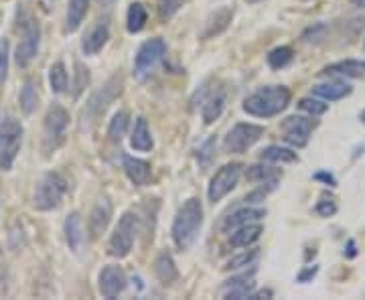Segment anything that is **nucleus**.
Here are the masks:
<instances>
[{
    "label": "nucleus",
    "mask_w": 365,
    "mask_h": 300,
    "mask_svg": "<svg viewBox=\"0 0 365 300\" xmlns=\"http://www.w3.org/2000/svg\"><path fill=\"white\" fill-rule=\"evenodd\" d=\"M203 225V207L199 199H187L179 209L175 222H173V242L179 249H187L193 246Z\"/></svg>",
    "instance_id": "1"
},
{
    "label": "nucleus",
    "mask_w": 365,
    "mask_h": 300,
    "mask_svg": "<svg viewBox=\"0 0 365 300\" xmlns=\"http://www.w3.org/2000/svg\"><path fill=\"white\" fill-rule=\"evenodd\" d=\"M290 104V92L284 86H270L254 92L244 102V112L254 118H272L284 112Z\"/></svg>",
    "instance_id": "2"
},
{
    "label": "nucleus",
    "mask_w": 365,
    "mask_h": 300,
    "mask_svg": "<svg viewBox=\"0 0 365 300\" xmlns=\"http://www.w3.org/2000/svg\"><path fill=\"white\" fill-rule=\"evenodd\" d=\"M23 124L13 116L2 118L0 122V169L11 170L23 146Z\"/></svg>",
    "instance_id": "3"
},
{
    "label": "nucleus",
    "mask_w": 365,
    "mask_h": 300,
    "mask_svg": "<svg viewBox=\"0 0 365 300\" xmlns=\"http://www.w3.org/2000/svg\"><path fill=\"white\" fill-rule=\"evenodd\" d=\"M67 193V181L59 172H47L43 175L33 195V205L39 211H51L61 205V199Z\"/></svg>",
    "instance_id": "4"
},
{
    "label": "nucleus",
    "mask_w": 365,
    "mask_h": 300,
    "mask_svg": "<svg viewBox=\"0 0 365 300\" xmlns=\"http://www.w3.org/2000/svg\"><path fill=\"white\" fill-rule=\"evenodd\" d=\"M136 232H138V217H136V213L126 211L120 217L116 229H114V234L110 237L108 254L114 256V258H126L130 254L132 246H134Z\"/></svg>",
    "instance_id": "5"
},
{
    "label": "nucleus",
    "mask_w": 365,
    "mask_h": 300,
    "mask_svg": "<svg viewBox=\"0 0 365 300\" xmlns=\"http://www.w3.org/2000/svg\"><path fill=\"white\" fill-rule=\"evenodd\" d=\"M67 126H69V114L66 108L57 104L51 105L45 116V124H43V146L47 152H53L59 144L63 143Z\"/></svg>",
    "instance_id": "6"
},
{
    "label": "nucleus",
    "mask_w": 365,
    "mask_h": 300,
    "mask_svg": "<svg viewBox=\"0 0 365 300\" xmlns=\"http://www.w3.org/2000/svg\"><path fill=\"white\" fill-rule=\"evenodd\" d=\"M122 92V79L114 76L112 79H108V83H106L104 88L100 90V92H96L90 98V102L86 105V110H83V126L88 128L90 124H93L98 118L104 114L106 110H108V105L112 104V100L120 95Z\"/></svg>",
    "instance_id": "7"
},
{
    "label": "nucleus",
    "mask_w": 365,
    "mask_h": 300,
    "mask_svg": "<svg viewBox=\"0 0 365 300\" xmlns=\"http://www.w3.org/2000/svg\"><path fill=\"white\" fill-rule=\"evenodd\" d=\"M262 134H264L262 126H256V124H235L234 128L227 132L223 148L230 155H242V152H246L248 148H252L254 144L260 140Z\"/></svg>",
    "instance_id": "8"
},
{
    "label": "nucleus",
    "mask_w": 365,
    "mask_h": 300,
    "mask_svg": "<svg viewBox=\"0 0 365 300\" xmlns=\"http://www.w3.org/2000/svg\"><path fill=\"white\" fill-rule=\"evenodd\" d=\"M165 53H167V45L163 39H150L143 43V47L138 49L136 59H134V76L138 79L146 78L165 57Z\"/></svg>",
    "instance_id": "9"
},
{
    "label": "nucleus",
    "mask_w": 365,
    "mask_h": 300,
    "mask_svg": "<svg viewBox=\"0 0 365 300\" xmlns=\"http://www.w3.org/2000/svg\"><path fill=\"white\" fill-rule=\"evenodd\" d=\"M240 175H242V165L240 162H232V165H225L222 169L217 170L209 183L207 197L211 203H217L222 201L223 197L227 195L232 189H234L237 181H240Z\"/></svg>",
    "instance_id": "10"
},
{
    "label": "nucleus",
    "mask_w": 365,
    "mask_h": 300,
    "mask_svg": "<svg viewBox=\"0 0 365 300\" xmlns=\"http://www.w3.org/2000/svg\"><path fill=\"white\" fill-rule=\"evenodd\" d=\"M39 43H41V29L35 21H26L23 26V39L16 47V66L26 67L31 66V61L37 57L39 53Z\"/></svg>",
    "instance_id": "11"
},
{
    "label": "nucleus",
    "mask_w": 365,
    "mask_h": 300,
    "mask_svg": "<svg viewBox=\"0 0 365 300\" xmlns=\"http://www.w3.org/2000/svg\"><path fill=\"white\" fill-rule=\"evenodd\" d=\"M317 122L302 116H290L282 122V132H284V140L297 148H302L309 143V136L314 130Z\"/></svg>",
    "instance_id": "12"
},
{
    "label": "nucleus",
    "mask_w": 365,
    "mask_h": 300,
    "mask_svg": "<svg viewBox=\"0 0 365 300\" xmlns=\"http://www.w3.org/2000/svg\"><path fill=\"white\" fill-rule=\"evenodd\" d=\"M126 286H128V278L120 266H106L100 272L98 288H100V294L104 299H116L118 294L124 292Z\"/></svg>",
    "instance_id": "13"
},
{
    "label": "nucleus",
    "mask_w": 365,
    "mask_h": 300,
    "mask_svg": "<svg viewBox=\"0 0 365 300\" xmlns=\"http://www.w3.org/2000/svg\"><path fill=\"white\" fill-rule=\"evenodd\" d=\"M110 39V29H108V23L106 21H100L96 25L91 26L88 31V35L81 41V51L86 55H96L104 49V45Z\"/></svg>",
    "instance_id": "14"
},
{
    "label": "nucleus",
    "mask_w": 365,
    "mask_h": 300,
    "mask_svg": "<svg viewBox=\"0 0 365 300\" xmlns=\"http://www.w3.org/2000/svg\"><path fill=\"white\" fill-rule=\"evenodd\" d=\"M110 217H112V203H110L108 199H102V201L93 207V211L90 213V219H88L90 235L93 239L104 234L108 223H110Z\"/></svg>",
    "instance_id": "15"
},
{
    "label": "nucleus",
    "mask_w": 365,
    "mask_h": 300,
    "mask_svg": "<svg viewBox=\"0 0 365 300\" xmlns=\"http://www.w3.org/2000/svg\"><path fill=\"white\" fill-rule=\"evenodd\" d=\"M321 76H327V78H361V76H365V61L345 59V61L325 67L321 71Z\"/></svg>",
    "instance_id": "16"
},
{
    "label": "nucleus",
    "mask_w": 365,
    "mask_h": 300,
    "mask_svg": "<svg viewBox=\"0 0 365 300\" xmlns=\"http://www.w3.org/2000/svg\"><path fill=\"white\" fill-rule=\"evenodd\" d=\"M225 102H227L225 88H217V90L209 92L207 98L203 100V120H205V124H213L217 118L222 116Z\"/></svg>",
    "instance_id": "17"
},
{
    "label": "nucleus",
    "mask_w": 365,
    "mask_h": 300,
    "mask_svg": "<svg viewBox=\"0 0 365 300\" xmlns=\"http://www.w3.org/2000/svg\"><path fill=\"white\" fill-rule=\"evenodd\" d=\"M264 215H266V211H264V209H252V207L240 209V211L232 213L230 217H225V222L222 223V229L225 232V234H230V232H234V229L242 227V225L260 222Z\"/></svg>",
    "instance_id": "18"
},
{
    "label": "nucleus",
    "mask_w": 365,
    "mask_h": 300,
    "mask_svg": "<svg viewBox=\"0 0 365 300\" xmlns=\"http://www.w3.org/2000/svg\"><path fill=\"white\" fill-rule=\"evenodd\" d=\"M122 160H124V170H126V175H128L132 183L138 185V187L148 185V181H150V165L146 160L128 157V155H124Z\"/></svg>",
    "instance_id": "19"
},
{
    "label": "nucleus",
    "mask_w": 365,
    "mask_h": 300,
    "mask_svg": "<svg viewBox=\"0 0 365 300\" xmlns=\"http://www.w3.org/2000/svg\"><path fill=\"white\" fill-rule=\"evenodd\" d=\"M313 93L319 95L321 100H327V102H337V100H343L345 95L351 93V86H347L345 81H327V83H319V86H313Z\"/></svg>",
    "instance_id": "20"
},
{
    "label": "nucleus",
    "mask_w": 365,
    "mask_h": 300,
    "mask_svg": "<svg viewBox=\"0 0 365 300\" xmlns=\"http://www.w3.org/2000/svg\"><path fill=\"white\" fill-rule=\"evenodd\" d=\"M254 286H256V282H254V270H252L250 274L232 278L223 286V292H225V299H246L254 290Z\"/></svg>",
    "instance_id": "21"
},
{
    "label": "nucleus",
    "mask_w": 365,
    "mask_h": 300,
    "mask_svg": "<svg viewBox=\"0 0 365 300\" xmlns=\"http://www.w3.org/2000/svg\"><path fill=\"white\" fill-rule=\"evenodd\" d=\"M262 235V225L258 223H248V225H242L232 232V237H230V244L234 248H248L254 242H258Z\"/></svg>",
    "instance_id": "22"
},
{
    "label": "nucleus",
    "mask_w": 365,
    "mask_h": 300,
    "mask_svg": "<svg viewBox=\"0 0 365 300\" xmlns=\"http://www.w3.org/2000/svg\"><path fill=\"white\" fill-rule=\"evenodd\" d=\"M90 9V0H69L66 14V33H76L86 19Z\"/></svg>",
    "instance_id": "23"
},
{
    "label": "nucleus",
    "mask_w": 365,
    "mask_h": 300,
    "mask_svg": "<svg viewBox=\"0 0 365 300\" xmlns=\"http://www.w3.org/2000/svg\"><path fill=\"white\" fill-rule=\"evenodd\" d=\"M155 274L163 284H173L179 278V270H177L175 262L170 258V254H167V252L158 254V258L155 260Z\"/></svg>",
    "instance_id": "24"
},
{
    "label": "nucleus",
    "mask_w": 365,
    "mask_h": 300,
    "mask_svg": "<svg viewBox=\"0 0 365 300\" xmlns=\"http://www.w3.org/2000/svg\"><path fill=\"white\" fill-rule=\"evenodd\" d=\"M130 146L134 150H140V152H148L153 148V134L150 128L146 124L144 118H138L136 124H134V130L130 136Z\"/></svg>",
    "instance_id": "25"
},
{
    "label": "nucleus",
    "mask_w": 365,
    "mask_h": 300,
    "mask_svg": "<svg viewBox=\"0 0 365 300\" xmlns=\"http://www.w3.org/2000/svg\"><path fill=\"white\" fill-rule=\"evenodd\" d=\"M66 239L69 249L78 252L83 242V225H81V217L79 213H71L66 219Z\"/></svg>",
    "instance_id": "26"
},
{
    "label": "nucleus",
    "mask_w": 365,
    "mask_h": 300,
    "mask_svg": "<svg viewBox=\"0 0 365 300\" xmlns=\"http://www.w3.org/2000/svg\"><path fill=\"white\" fill-rule=\"evenodd\" d=\"M128 124H130V114H128L126 110H120V112H116L114 118L110 120V126H108V136H110V140L120 143V140H122V136H124L126 130H128Z\"/></svg>",
    "instance_id": "27"
},
{
    "label": "nucleus",
    "mask_w": 365,
    "mask_h": 300,
    "mask_svg": "<svg viewBox=\"0 0 365 300\" xmlns=\"http://www.w3.org/2000/svg\"><path fill=\"white\" fill-rule=\"evenodd\" d=\"M19 102H21V110L25 112L26 116L33 114L37 110V104H39V93H37V88L31 79H26L23 90H21V95H19Z\"/></svg>",
    "instance_id": "28"
},
{
    "label": "nucleus",
    "mask_w": 365,
    "mask_h": 300,
    "mask_svg": "<svg viewBox=\"0 0 365 300\" xmlns=\"http://www.w3.org/2000/svg\"><path fill=\"white\" fill-rule=\"evenodd\" d=\"M146 19H148V13L144 9L143 2H132L130 9H128V16H126V26L130 33H140L146 25Z\"/></svg>",
    "instance_id": "29"
},
{
    "label": "nucleus",
    "mask_w": 365,
    "mask_h": 300,
    "mask_svg": "<svg viewBox=\"0 0 365 300\" xmlns=\"http://www.w3.org/2000/svg\"><path fill=\"white\" fill-rule=\"evenodd\" d=\"M67 69L63 66V61H57L53 63L51 69H49V86H51L53 93H63L67 90Z\"/></svg>",
    "instance_id": "30"
},
{
    "label": "nucleus",
    "mask_w": 365,
    "mask_h": 300,
    "mask_svg": "<svg viewBox=\"0 0 365 300\" xmlns=\"http://www.w3.org/2000/svg\"><path fill=\"white\" fill-rule=\"evenodd\" d=\"M260 158L268 160V162H294L297 152H292L290 148H284V146H268L266 150H262Z\"/></svg>",
    "instance_id": "31"
},
{
    "label": "nucleus",
    "mask_w": 365,
    "mask_h": 300,
    "mask_svg": "<svg viewBox=\"0 0 365 300\" xmlns=\"http://www.w3.org/2000/svg\"><path fill=\"white\" fill-rule=\"evenodd\" d=\"M246 177H248L250 181H254V183H264V185H270V187H276L278 183V172L272 169H268V167H250L248 172H246Z\"/></svg>",
    "instance_id": "32"
},
{
    "label": "nucleus",
    "mask_w": 365,
    "mask_h": 300,
    "mask_svg": "<svg viewBox=\"0 0 365 300\" xmlns=\"http://www.w3.org/2000/svg\"><path fill=\"white\" fill-rule=\"evenodd\" d=\"M292 61V49L290 47H276L268 53V66L272 69H282Z\"/></svg>",
    "instance_id": "33"
},
{
    "label": "nucleus",
    "mask_w": 365,
    "mask_h": 300,
    "mask_svg": "<svg viewBox=\"0 0 365 300\" xmlns=\"http://www.w3.org/2000/svg\"><path fill=\"white\" fill-rule=\"evenodd\" d=\"M299 108L302 112H307L309 116H323L329 105L323 100H314V98H302L299 102Z\"/></svg>",
    "instance_id": "34"
},
{
    "label": "nucleus",
    "mask_w": 365,
    "mask_h": 300,
    "mask_svg": "<svg viewBox=\"0 0 365 300\" xmlns=\"http://www.w3.org/2000/svg\"><path fill=\"white\" fill-rule=\"evenodd\" d=\"M256 258H258V252H256V249H252V252H244V254H240V256H235V258H232V260L227 262V268H230V270H235V268L252 266Z\"/></svg>",
    "instance_id": "35"
},
{
    "label": "nucleus",
    "mask_w": 365,
    "mask_h": 300,
    "mask_svg": "<svg viewBox=\"0 0 365 300\" xmlns=\"http://www.w3.org/2000/svg\"><path fill=\"white\" fill-rule=\"evenodd\" d=\"M182 0H158V13L163 19H170L173 14L181 9Z\"/></svg>",
    "instance_id": "36"
},
{
    "label": "nucleus",
    "mask_w": 365,
    "mask_h": 300,
    "mask_svg": "<svg viewBox=\"0 0 365 300\" xmlns=\"http://www.w3.org/2000/svg\"><path fill=\"white\" fill-rule=\"evenodd\" d=\"M9 73V41H0V86L4 83Z\"/></svg>",
    "instance_id": "37"
},
{
    "label": "nucleus",
    "mask_w": 365,
    "mask_h": 300,
    "mask_svg": "<svg viewBox=\"0 0 365 300\" xmlns=\"http://www.w3.org/2000/svg\"><path fill=\"white\" fill-rule=\"evenodd\" d=\"M213 148H215V140H213V138H209L207 143L199 148L197 158H199V162H201L203 167H207L209 162H211V158H213Z\"/></svg>",
    "instance_id": "38"
},
{
    "label": "nucleus",
    "mask_w": 365,
    "mask_h": 300,
    "mask_svg": "<svg viewBox=\"0 0 365 300\" xmlns=\"http://www.w3.org/2000/svg\"><path fill=\"white\" fill-rule=\"evenodd\" d=\"M78 83H76V95H79V92L88 86V81H90V73H88V69L78 63Z\"/></svg>",
    "instance_id": "39"
},
{
    "label": "nucleus",
    "mask_w": 365,
    "mask_h": 300,
    "mask_svg": "<svg viewBox=\"0 0 365 300\" xmlns=\"http://www.w3.org/2000/svg\"><path fill=\"white\" fill-rule=\"evenodd\" d=\"M314 211H317L321 217H329V215H335V213H337V205H335L333 201H321V203L314 207Z\"/></svg>",
    "instance_id": "40"
},
{
    "label": "nucleus",
    "mask_w": 365,
    "mask_h": 300,
    "mask_svg": "<svg viewBox=\"0 0 365 300\" xmlns=\"http://www.w3.org/2000/svg\"><path fill=\"white\" fill-rule=\"evenodd\" d=\"M314 179H317V181H323V183H327L329 187H335V185H337L335 177H333V175H329V172H317V175H314Z\"/></svg>",
    "instance_id": "41"
},
{
    "label": "nucleus",
    "mask_w": 365,
    "mask_h": 300,
    "mask_svg": "<svg viewBox=\"0 0 365 300\" xmlns=\"http://www.w3.org/2000/svg\"><path fill=\"white\" fill-rule=\"evenodd\" d=\"M317 270H319L317 266H313V268H309V270H304V272H302V274L299 276V282H309V280H311V278H313V276L317 274Z\"/></svg>",
    "instance_id": "42"
},
{
    "label": "nucleus",
    "mask_w": 365,
    "mask_h": 300,
    "mask_svg": "<svg viewBox=\"0 0 365 300\" xmlns=\"http://www.w3.org/2000/svg\"><path fill=\"white\" fill-rule=\"evenodd\" d=\"M347 256H349V258L355 256V242H349V244H347Z\"/></svg>",
    "instance_id": "43"
},
{
    "label": "nucleus",
    "mask_w": 365,
    "mask_h": 300,
    "mask_svg": "<svg viewBox=\"0 0 365 300\" xmlns=\"http://www.w3.org/2000/svg\"><path fill=\"white\" fill-rule=\"evenodd\" d=\"M355 6H359V9H365V0H351Z\"/></svg>",
    "instance_id": "44"
},
{
    "label": "nucleus",
    "mask_w": 365,
    "mask_h": 300,
    "mask_svg": "<svg viewBox=\"0 0 365 300\" xmlns=\"http://www.w3.org/2000/svg\"><path fill=\"white\" fill-rule=\"evenodd\" d=\"M248 2H252V4H254V2H260V0H248Z\"/></svg>",
    "instance_id": "45"
},
{
    "label": "nucleus",
    "mask_w": 365,
    "mask_h": 300,
    "mask_svg": "<svg viewBox=\"0 0 365 300\" xmlns=\"http://www.w3.org/2000/svg\"><path fill=\"white\" fill-rule=\"evenodd\" d=\"M361 120H364V122H365V112H364V114H361Z\"/></svg>",
    "instance_id": "46"
},
{
    "label": "nucleus",
    "mask_w": 365,
    "mask_h": 300,
    "mask_svg": "<svg viewBox=\"0 0 365 300\" xmlns=\"http://www.w3.org/2000/svg\"><path fill=\"white\" fill-rule=\"evenodd\" d=\"M100 2H112V0H100Z\"/></svg>",
    "instance_id": "47"
}]
</instances>
